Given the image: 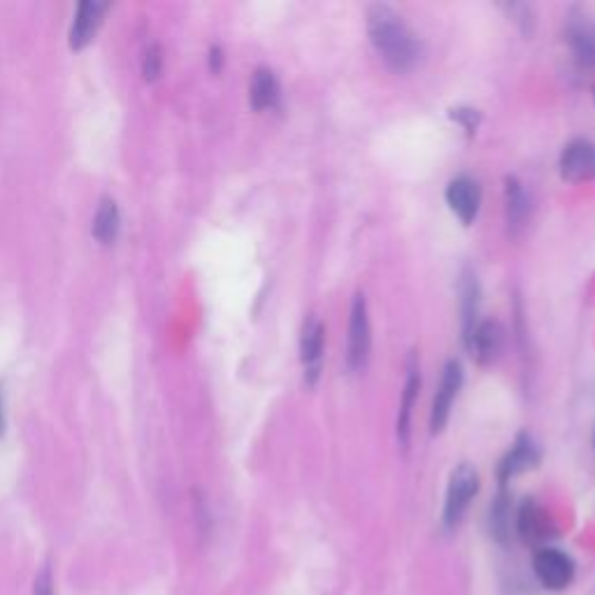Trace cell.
Here are the masks:
<instances>
[{"label":"cell","instance_id":"ffe728a7","mask_svg":"<svg viewBox=\"0 0 595 595\" xmlns=\"http://www.w3.org/2000/svg\"><path fill=\"white\" fill-rule=\"evenodd\" d=\"M0 426H3V407H0Z\"/></svg>","mask_w":595,"mask_h":595},{"label":"cell","instance_id":"ac0fdd59","mask_svg":"<svg viewBox=\"0 0 595 595\" xmlns=\"http://www.w3.org/2000/svg\"><path fill=\"white\" fill-rule=\"evenodd\" d=\"M161 49L152 45L145 52V59H142V75H145V80H156L161 73Z\"/></svg>","mask_w":595,"mask_h":595},{"label":"cell","instance_id":"6da1fadb","mask_svg":"<svg viewBox=\"0 0 595 595\" xmlns=\"http://www.w3.org/2000/svg\"><path fill=\"white\" fill-rule=\"evenodd\" d=\"M368 35L377 54L389 63L393 70L405 73L419 61L421 45L412 28L398 17L391 7L372 5L368 12Z\"/></svg>","mask_w":595,"mask_h":595},{"label":"cell","instance_id":"30bf717a","mask_svg":"<svg viewBox=\"0 0 595 595\" xmlns=\"http://www.w3.org/2000/svg\"><path fill=\"white\" fill-rule=\"evenodd\" d=\"M468 347L472 354H475L482 363L493 361L503 349V328H500L496 321H484V324H477L475 331H472L468 338Z\"/></svg>","mask_w":595,"mask_h":595},{"label":"cell","instance_id":"5bb4252c","mask_svg":"<svg viewBox=\"0 0 595 595\" xmlns=\"http://www.w3.org/2000/svg\"><path fill=\"white\" fill-rule=\"evenodd\" d=\"M419 368L414 363H410V377H407V386H405V400L403 407H400V419H398V435L400 440L407 442V433H410V414H412V405H414V396L419 391Z\"/></svg>","mask_w":595,"mask_h":595},{"label":"cell","instance_id":"7a4b0ae2","mask_svg":"<svg viewBox=\"0 0 595 595\" xmlns=\"http://www.w3.org/2000/svg\"><path fill=\"white\" fill-rule=\"evenodd\" d=\"M477 489H479V477L468 463L458 465V468L451 472L447 503H444V523H447L449 528L458 526V521L463 519L465 510H468L472 498H475Z\"/></svg>","mask_w":595,"mask_h":595},{"label":"cell","instance_id":"2e32d148","mask_svg":"<svg viewBox=\"0 0 595 595\" xmlns=\"http://www.w3.org/2000/svg\"><path fill=\"white\" fill-rule=\"evenodd\" d=\"M507 212H510V226H521L523 217H526L528 207H526V196H523L521 186L516 182H510L507 186Z\"/></svg>","mask_w":595,"mask_h":595},{"label":"cell","instance_id":"8fae6325","mask_svg":"<svg viewBox=\"0 0 595 595\" xmlns=\"http://www.w3.org/2000/svg\"><path fill=\"white\" fill-rule=\"evenodd\" d=\"M117 231H119V207L112 198H103L98 205L96 217H93V226H91L93 238L103 242V245H110V242L117 238Z\"/></svg>","mask_w":595,"mask_h":595},{"label":"cell","instance_id":"3957f363","mask_svg":"<svg viewBox=\"0 0 595 595\" xmlns=\"http://www.w3.org/2000/svg\"><path fill=\"white\" fill-rule=\"evenodd\" d=\"M370 354V321H368V305L363 296H356L351 305L349 319V338H347V363L351 370H361Z\"/></svg>","mask_w":595,"mask_h":595},{"label":"cell","instance_id":"8992f818","mask_svg":"<svg viewBox=\"0 0 595 595\" xmlns=\"http://www.w3.org/2000/svg\"><path fill=\"white\" fill-rule=\"evenodd\" d=\"M447 203L463 224H472L479 212V205H482V189H479L475 179L456 177L447 186Z\"/></svg>","mask_w":595,"mask_h":595},{"label":"cell","instance_id":"4fadbf2b","mask_svg":"<svg viewBox=\"0 0 595 595\" xmlns=\"http://www.w3.org/2000/svg\"><path fill=\"white\" fill-rule=\"evenodd\" d=\"M535 461H537V451L533 447V442H530L528 437H521V440L512 447L510 454H507L503 465H500V477H503L505 482V479L519 475V472L533 468Z\"/></svg>","mask_w":595,"mask_h":595},{"label":"cell","instance_id":"9c48e42d","mask_svg":"<svg viewBox=\"0 0 595 595\" xmlns=\"http://www.w3.org/2000/svg\"><path fill=\"white\" fill-rule=\"evenodd\" d=\"M105 10V3H93V0H84V3L77 5L73 26H70V47L82 49L89 45Z\"/></svg>","mask_w":595,"mask_h":595},{"label":"cell","instance_id":"ba28073f","mask_svg":"<svg viewBox=\"0 0 595 595\" xmlns=\"http://www.w3.org/2000/svg\"><path fill=\"white\" fill-rule=\"evenodd\" d=\"M561 172L570 182H586L595 177V145L589 140H575L563 149Z\"/></svg>","mask_w":595,"mask_h":595},{"label":"cell","instance_id":"277c9868","mask_svg":"<svg viewBox=\"0 0 595 595\" xmlns=\"http://www.w3.org/2000/svg\"><path fill=\"white\" fill-rule=\"evenodd\" d=\"M535 575L542 586L551 591H561L575 577V563L558 549H542L535 556Z\"/></svg>","mask_w":595,"mask_h":595},{"label":"cell","instance_id":"9a60e30c","mask_svg":"<svg viewBox=\"0 0 595 595\" xmlns=\"http://www.w3.org/2000/svg\"><path fill=\"white\" fill-rule=\"evenodd\" d=\"M519 530L526 540H537L544 535V519L535 505H526L519 514Z\"/></svg>","mask_w":595,"mask_h":595},{"label":"cell","instance_id":"7c38bea8","mask_svg":"<svg viewBox=\"0 0 595 595\" xmlns=\"http://www.w3.org/2000/svg\"><path fill=\"white\" fill-rule=\"evenodd\" d=\"M249 100H252L254 110H268V107L277 105L279 84L270 70H256L252 86H249Z\"/></svg>","mask_w":595,"mask_h":595},{"label":"cell","instance_id":"44dd1931","mask_svg":"<svg viewBox=\"0 0 595 595\" xmlns=\"http://www.w3.org/2000/svg\"><path fill=\"white\" fill-rule=\"evenodd\" d=\"M593 444H595V437H593Z\"/></svg>","mask_w":595,"mask_h":595},{"label":"cell","instance_id":"e0dca14e","mask_svg":"<svg viewBox=\"0 0 595 595\" xmlns=\"http://www.w3.org/2000/svg\"><path fill=\"white\" fill-rule=\"evenodd\" d=\"M572 42H575L579 59L595 61V33L589 26H582L577 28V31H572Z\"/></svg>","mask_w":595,"mask_h":595},{"label":"cell","instance_id":"5b68a950","mask_svg":"<svg viewBox=\"0 0 595 595\" xmlns=\"http://www.w3.org/2000/svg\"><path fill=\"white\" fill-rule=\"evenodd\" d=\"M461 382H463L461 365L456 361H449L442 370L440 386H437V393L433 400V412H430V428H433V433H440L444 424H447L451 405H454V398L458 396Z\"/></svg>","mask_w":595,"mask_h":595},{"label":"cell","instance_id":"d6986e66","mask_svg":"<svg viewBox=\"0 0 595 595\" xmlns=\"http://www.w3.org/2000/svg\"><path fill=\"white\" fill-rule=\"evenodd\" d=\"M33 595H54V577H52V570H49L47 565L40 570V575L35 577Z\"/></svg>","mask_w":595,"mask_h":595},{"label":"cell","instance_id":"52a82bcc","mask_svg":"<svg viewBox=\"0 0 595 595\" xmlns=\"http://www.w3.org/2000/svg\"><path fill=\"white\" fill-rule=\"evenodd\" d=\"M300 358H303L307 384H314L319 379L321 365H324V326L314 314L305 321L303 340H300Z\"/></svg>","mask_w":595,"mask_h":595}]
</instances>
